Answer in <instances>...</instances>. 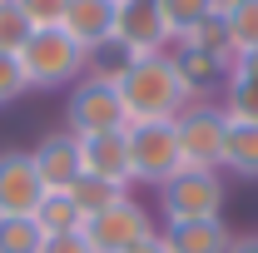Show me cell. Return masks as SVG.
<instances>
[{
	"instance_id": "2e32d148",
	"label": "cell",
	"mask_w": 258,
	"mask_h": 253,
	"mask_svg": "<svg viewBox=\"0 0 258 253\" xmlns=\"http://www.w3.org/2000/svg\"><path fill=\"white\" fill-rule=\"evenodd\" d=\"M35 223H40V233H80L85 228V214L70 199V189H45L40 209H35Z\"/></svg>"
},
{
	"instance_id": "7c38bea8",
	"label": "cell",
	"mask_w": 258,
	"mask_h": 253,
	"mask_svg": "<svg viewBox=\"0 0 258 253\" xmlns=\"http://www.w3.org/2000/svg\"><path fill=\"white\" fill-rule=\"evenodd\" d=\"M169 60H174V70H179V80L194 99H219L228 90V75H233L228 60H214V55L189 50V45H169Z\"/></svg>"
},
{
	"instance_id": "5b68a950",
	"label": "cell",
	"mask_w": 258,
	"mask_h": 253,
	"mask_svg": "<svg viewBox=\"0 0 258 253\" xmlns=\"http://www.w3.org/2000/svg\"><path fill=\"white\" fill-rule=\"evenodd\" d=\"M124 134H129V169H134V184L164 189V184H169V179L184 169L174 119H154V124H124Z\"/></svg>"
},
{
	"instance_id": "ffe728a7",
	"label": "cell",
	"mask_w": 258,
	"mask_h": 253,
	"mask_svg": "<svg viewBox=\"0 0 258 253\" xmlns=\"http://www.w3.org/2000/svg\"><path fill=\"white\" fill-rule=\"evenodd\" d=\"M228 119H238V124H258V80H238V75H228V90L219 95Z\"/></svg>"
},
{
	"instance_id": "44dd1931",
	"label": "cell",
	"mask_w": 258,
	"mask_h": 253,
	"mask_svg": "<svg viewBox=\"0 0 258 253\" xmlns=\"http://www.w3.org/2000/svg\"><path fill=\"white\" fill-rule=\"evenodd\" d=\"M224 20H228V35H233V50H258V0H233L224 5Z\"/></svg>"
},
{
	"instance_id": "4fadbf2b",
	"label": "cell",
	"mask_w": 258,
	"mask_h": 253,
	"mask_svg": "<svg viewBox=\"0 0 258 253\" xmlns=\"http://www.w3.org/2000/svg\"><path fill=\"white\" fill-rule=\"evenodd\" d=\"M35 169H40V179H45V189H70L80 174H85V164H80V139L60 129V134H45L40 144L30 149Z\"/></svg>"
},
{
	"instance_id": "5bb4252c",
	"label": "cell",
	"mask_w": 258,
	"mask_h": 253,
	"mask_svg": "<svg viewBox=\"0 0 258 253\" xmlns=\"http://www.w3.org/2000/svg\"><path fill=\"white\" fill-rule=\"evenodd\" d=\"M169 253H228L233 248V228L224 219H199V223H164L159 228Z\"/></svg>"
},
{
	"instance_id": "83f0119b",
	"label": "cell",
	"mask_w": 258,
	"mask_h": 253,
	"mask_svg": "<svg viewBox=\"0 0 258 253\" xmlns=\"http://www.w3.org/2000/svg\"><path fill=\"white\" fill-rule=\"evenodd\" d=\"M228 253H258V233H233V248Z\"/></svg>"
},
{
	"instance_id": "ba28073f",
	"label": "cell",
	"mask_w": 258,
	"mask_h": 253,
	"mask_svg": "<svg viewBox=\"0 0 258 253\" xmlns=\"http://www.w3.org/2000/svg\"><path fill=\"white\" fill-rule=\"evenodd\" d=\"M114 45L124 50L129 60L169 55L174 35H169V25H164L159 0H119V10H114Z\"/></svg>"
},
{
	"instance_id": "d6986e66",
	"label": "cell",
	"mask_w": 258,
	"mask_h": 253,
	"mask_svg": "<svg viewBox=\"0 0 258 253\" xmlns=\"http://www.w3.org/2000/svg\"><path fill=\"white\" fill-rule=\"evenodd\" d=\"M70 199L80 204V214H85V219H95V214H104L109 204H119V199H124V189H114V184H104V179L80 174V179L70 184Z\"/></svg>"
},
{
	"instance_id": "9a60e30c",
	"label": "cell",
	"mask_w": 258,
	"mask_h": 253,
	"mask_svg": "<svg viewBox=\"0 0 258 253\" xmlns=\"http://www.w3.org/2000/svg\"><path fill=\"white\" fill-rule=\"evenodd\" d=\"M224 169H228V174H238V179H258V124H238V119H228Z\"/></svg>"
},
{
	"instance_id": "e0dca14e",
	"label": "cell",
	"mask_w": 258,
	"mask_h": 253,
	"mask_svg": "<svg viewBox=\"0 0 258 253\" xmlns=\"http://www.w3.org/2000/svg\"><path fill=\"white\" fill-rule=\"evenodd\" d=\"M174 45H189V50H204V55H214V60H228L233 65V35H228V20H224V10H214L209 20H199L184 40H174Z\"/></svg>"
},
{
	"instance_id": "8992f818",
	"label": "cell",
	"mask_w": 258,
	"mask_h": 253,
	"mask_svg": "<svg viewBox=\"0 0 258 253\" xmlns=\"http://www.w3.org/2000/svg\"><path fill=\"white\" fill-rule=\"evenodd\" d=\"M124 99H119V85L114 80H99V75H85L80 85H70V104H64V129L75 139H90V134H104V129H124Z\"/></svg>"
},
{
	"instance_id": "52a82bcc",
	"label": "cell",
	"mask_w": 258,
	"mask_h": 253,
	"mask_svg": "<svg viewBox=\"0 0 258 253\" xmlns=\"http://www.w3.org/2000/svg\"><path fill=\"white\" fill-rule=\"evenodd\" d=\"M154 233H159V228H154V214H149L134 194H124L119 204H109L95 219H85V238H90L95 253H129L134 243H144V238H154Z\"/></svg>"
},
{
	"instance_id": "277c9868",
	"label": "cell",
	"mask_w": 258,
	"mask_h": 253,
	"mask_svg": "<svg viewBox=\"0 0 258 253\" xmlns=\"http://www.w3.org/2000/svg\"><path fill=\"white\" fill-rule=\"evenodd\" d=\"M184 169H219L224 174V139H228V114L219 99H194L174 119Z\"/></svg>"
},
{
	"instance_id": "ac0fdd59",
	"label": "cell",
	"mask_w": 258,
	"mask_h": 253,
	"mask_svg": "<svg viewBox=\"0 0 258 253\" xmlns=\"http://www.w3.org/2000/svg\"><path fill=\"white\" fill-rule=\"evenodd\" d=\"M159 10H164L169 35H174V40H184L199 20H209V15L219 10V0H159Z\"/></svg>"
},
{
	"instance_id": "f1b7e54d",
	"label": "cell",
	"mask_w": 258,
	"mask_h": 253,
	"mask_svg": "<svg viewBox=\"0 0 258 253\" xmlns=\"http://www.w3.org/2000/svg\"><path fill=\"white\" fill-rule=\"evenodd\" d=\"M129 253H169V243H164V233H154V238H144V243H134Z\"/></svg>"
},
{
	"instance_id": "30bf717a",
	"label": "cell",
	"mask_w": 258,
	"mask_h": 253,
	"mask_svg": "<svg viewBox=\"0 0 258 253\" xmlns=\"http://www.w3.org/2000/svg\"><path fill=\"white\" fill-rule=\"evenodd\" d=\"M80 164L90 179H104L114 189H134V169H129V134L124 129H104V134H90L80 139Z\"/></svg>"
},
{
	"instance_id": "7a4b0ae2",
	"label": "cell",
	"mask_w": 258,
	"mask_h": 253,
	"mask_svg": "<svg viewBox=\"0 0 258 253\" xmlns=\"http://www.w3.org/2000/svg\"><path fill=\"white\" fill-rule=\"evenodd\" d=\"M20 70L30 90H70L90 75V50L75 45L60 25L30 30V40L20 45Z\"/></svg>"
},
{
	"instance_id": "8fae6325",
	"label": "cell",
	"mask_w": 258,
	"mask_h": 253,
	"mask_svg": "<svg viewBox=\"0 0 258 253\" xmlns=\"http://www.w3.org/2000/svg\"><path fill=\"white\" fill-rule=\"evenodd\" d=\"M114 10H119V0H70L60 30L95 55L104 45H114Z\"/></svg>"
},
{
	"instance_id": "6da1fadb",
	"label": "cell",
	"mask_w": 258,
	"mask_h": 253,
	"mask_svg": "<svg viewBox=\"0 0 258 253\" xmlns=\"http://www.w3.org/2000/svg\"><path fill=\"white\" fill-rule=\"evenodd\" d=\"M119 99H124V119L129 124H154V119H179V109H189L194 95L184 90L179 70L169 55H144L129 60V70L114 80Z\"/></svg>"
},
{
	"instance_id": "484cf974",
	"label": "cell",
	"mask_w": 258,
	"mask_h": 253,
	"mask_svg": "<svg viewBox=\"0 0 258 253\" xmlns=\"http://www.w3.org/2000/svg\"><path fill=\"white\" fill-rule=\"evenodd\" d=\"M40 253H95V248H90V238H85V228H80V233H45Z\"/></svg>"
},
{
	"instance_id": "3957f363",
	"label": "cell",
	"mask_w": 258,
	"mask_h": 253,
	"mask_svg": "<svg viewBox=\"0 0 258 253\" xmlns=\"http://www.w3.org/2000/svg\"><path fill=\"white\" fill-rule=\"evenodd\" d=\"M224 174L219 169H179L159 189V219L164 223H199V219H224Z\"/></svg>"
},
{
	"instance_id": "603a6c76",
	"label": "cell",
	"mask_w": 258,
	"mask_h": 253,
	"mask_svg": "<svg viewBox=\"0 0 258 253\" xmlns=\"http://www.w3.org/2000/svg\"><path fill=\"white\" fill-rule=\"evenodd\" d=\"M45 233L35 219H0V253H40Z\"/></svg>"
},
{
	"instance_id": "9c48e42d",
	"label": "cell",
	"mask_w": 258,
	"mask_h": 253,
	"mask_svg": "<svg viewBox=\"0 0 258 253\" xmlns=\"http://www.w3.org/2000/svg\"><path fill=\"white\" fill-rule=\"evenodd\" d=\"M45 199V179L30 149H0V219H35Z\"/></svg>"
},
{
	"instance_id": "7402d4cb",
	"label": "cell",
	"mask_w": 258,
	"mask_h": 253,
	"mask_svg": "<svg viewBox=\"0 0 258 253\" xmlns=\"http://www.w3.org/2000/svg\"><path fill=\"white\" fill-rule=\"evenodd\" d=\"M30 15L20 10V0H0V50L5 55H20V45L30 40Z\"/></svg>"
},
{
	"instance_id": "4316f807",
	"label": "cell",
	"mask_w": 258,
	"mask_h": 253,
	"mask_svg": "<svg viewBox=\"0 0 258 253\" xmlns=\"http://www.w3.org/2000/svg\"><path fill=\"white\" fill-rule=\"evenodd\" d=\"M233 75H238V80H258V50L233 55Z\"/></svg>"
},
{
	"instance_id": "cb8c5ba5",
	"label": "cell",
	"mask_w": 258,
	"mask_h": 253,
	"mask_svg": "<svg viewBox=\"0 0 258 253\" xmlns=\"http://www.w3.org/2000/svg\"><path fill=\"white\" fill-rule=\"evenodd\" d=\"M20 95H30L25 70H20V55H5V50H0V104H15Z\"/></svg>"
},
{
	"instance_id": "d4e9b609",
	"label": "cell",
	"mask_w": 258,
	"mask_h": 253,
	"mask_svg": "<svg viewBox=\"0 0 258 253\" xmlns=\"http://www.w3.org/2000/svg\"><path fill=\"white\" fill-rule=\"evenodd\" d=\"M20 10L30 15L35 30H45V25H60L64 10H70V0H20Z\"/></svg>"
}]
</instances>
